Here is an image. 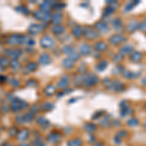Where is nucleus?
Segmentation results:
<instances>
[{
	"label": "nucleus",
	"instance_id": "f257e3e1",
	"mask_svg": "<svg viewBox=\"0 0 146 146\" xmlns=\"http://www.w3.org/2000/svg\"><path fill=\"white\" fill-rule=\"evenodd\" d=\"M28 136H29L28 131H27V129H23V131H20V133H19V135H18V138L21 141H25L28 137Z\"/></svg>",
	"mask_w": 146,
	"mask_h": 146
}]
</instances>
